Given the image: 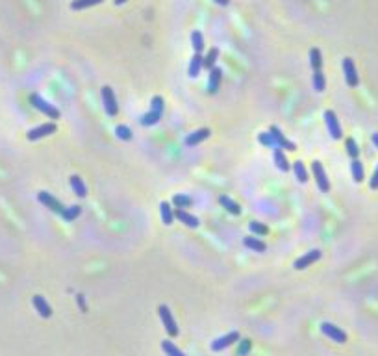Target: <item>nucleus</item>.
Instances as JSON below:
<instances>
[{"label": "nucleus", "mask_w": 378, "mask_h": 356, "mask_svg": "<svg viewBox=\"0 0 378 356\" xmlns=\"http://www.w3.org/2000/svg\"><path fill=\"white\" fill-rule=\"evenodd\" d=\"M150 104H152L150 112L145 113V115H141V119H139L141 126H154V125H158L160 119L163 117V98H161L160 95H156Z\"/></svg>", "instance_id": "f257e3e1"}, {"label": "nucleus", "mask_w": 378, "mask_h": 356, "mask_svg": "<svg viewBox=\"0 0 378 356\" xmlns=\"http://www.w3.org/2000/svg\"><path fill=\"white\" fill-rule=\"evenodd\" d=\"M30 102H32V106H34L37 112L45 113V115H47V117H50V119H60V115H62L56 106L50 104V102H47V100H45L43 97H39L37 93L30 95Z\"/></svg>", "instance_id": "f03ea898"}, {"label": "nucleus", "mask_w": 378, "mask_h": 356, "mask_svg": "<svg viewBox=\"0 0 378 356\" xmlns=\"http://www.w3.org/2000/svg\"><path fill=\"white\" fill-rule=\"evenodd\" d=\"M158 315H160V319L161 323H163L165 330H167V334L171 336V338H176V336H178V327H176V321H175V317H173V314H171L169 306L160 304V306H158Z\"/></svg>", "instance_id": "7ed1b4c3"}, {"label": "nucleus", "mask_w": 378, "mask_h": 356, "mask_svg": "<svg viewBox=\"0 0 378 356\" xmlns=\"http://www.w3.org/2000/svg\"><path fill=\"white\" fill-rule=\"evenodd\" d=\"M102 102H104L106 113L110 117H115L117 112H119V106H117V98H115V93L110 85H104L102 87Z\"/></svg>", "instance_id": "20e7f679"}, {"label": "nucleus", "mask_w": 378, "mask_h": 356, "mask_svg": "<svg viewBox=\"0 0 378 356\" xmlns=\"http://www.w3.org/2000/svg\"><path fill=\"white\" fill-rule=\"evenodd\" d=\"M37 201L45 206V208H49L50 212H54V214H60L62 215L63 214V210H65V206H63L60 201H58L56 197L54 195H50L49 191H39L37 193Z\"/></svg>", "instance_id": "39448f33"}, {"label": "nucleus", "mask_w": 378, "mask_h": 356, "mask_svg": "<svg viewBox=\"0 0 378 356\" xmlns=\"http://www.w3.org/2000/svg\"><path fill=\"white\" fill-rule=\"evenodd\" d=\"M312 169H314V176H315V182H317V188L321 189L322 193H328L330 191V182H328V176H326V171L322 167L321 161H314L312 163Z\"/></svg>", "instance_id": "423d86ee"}, {"label": "nucleus", "mask_w": 378, "mask_h": 356, "mask_svg": "<svg viewBox=\"0 0 378 356\" xmlns=\"http://www.w3.org/2000/svg\"><path fill=\"white\" fill-rule=\"evenodd\" d=\"M236 342H239V332L238 330H232V332H228V334H224V336H221V338H217V340H213V342H211V351H215V353L224 351V349H228L230 345H234Z\"/></svg>", "instance_id": "0eeeda50"}, {"label": "nucleus", "mask_w": 378, "mask_h": 356, "mask_svg": "<svg viewBox=\"0 0 378 356\" xmlns=\"http://www.w3.org/2000/svg\"><path fill=\"white\" fill-rule=\"evenodd\" d=\"M321 332L326 338H330L332 342H337V343H345L347 342V334H345L343 330L336 325H332V323H321Z\"/></svg>", "instance_id": "6e6552de"}, {"label": "nucleus", "mask_w": 378, "mask_h": 356, "mask_svg": "<svg viewBox=\"0 0 378 356\" xmlns=\"http://www.w3.org/2000/svg\"><path fill=\"white\" fill-rule=\"evenodd\" d=\"M324 121H326V126H328V132L332 140H341V126H339V121H337V115L332 110H326L324 112Z\"/></svg>", "instance_id": "1a4fd4ad"}, {"label": "nucleus", "mask_w": 378, "mask_h": 356, "mask_svg": "<svg viewBox=\"0 0 378 356\" xmlns=\"http://www.w3.org/2000/svg\"><path fill=\"white\" fill-rule=\"evenodd\" d=\"M50 134H56V123H45V125L41 126H35V128H32V130L26 134V138H28L30 141H37V140H41V138L50 136Z\"/></svg>", "instance_id": "9d476101"}, {"label": "nucleus", "mask_w": 378, "mask_h": 356, "mask_svg": "<svg viewBox=\"0 0 378 356\" xmlns=\"http://www.w3.org/2000/svg\"><path fill=\"white\" fill-rule=\"evenodd\" d=\"M269 132H271V136H273V140H274V145L278 148H282V150H297V145H295L293 141L286 140V136L280 132L278 126H271Z\"/></svg>", "instance_id": "9b49d317"}, {"label": "nucleus", "mask_w": 378, "mask_h": 356, "mask_svg": "<svg viewBox=\"0 0 378 356\" xmlns=\"http://www.w3.org/2000/svg\"><path fill=\"white\" fill-rule=\"evenodd\" d=\"M343 72H345V80L350 87H356L360 84V78H358V71L356 65L352 62V58H345L343 60Z\"/></svg>", "instance_id": "f8f14e48"}, {"label": "nucleus", "mask_w": 378, "mask_h": 356, "mask_svg": "<svg viewBox=\"0 0 378 356\" xmlns=\"http://www.w3.org/2000/svg\"><path fill=\"white\" fill-rule=\"evenodd\" d=\"M321 254H322V252L319 251V249H314V251H310L308 254H304V256H301V258L295 262V269H299V271H302V269H306L308 266L315 264L317 260L321 258Z\"/></svg>", "instance_id": "ddd939ff"}, {"label": "nucleus", "mask_w": 378, "mask_h": 356, "mask_svg": "<svg viewBox=\"0 0 378 356\" xmlns=\"http://www.w3.org/2000/svg\"><path fill=\"white\" fill-rule=\"evenodd\" d=\"M32 304H34V308L37 310V314L41 315V317H45V319H49L50 315H52V308H50V304L47 302V299L41 297V295H34V297H32Z\"/></svg>", "instance_id": "4468645a"}, {"label": "nucleus", "mask_w": 378, "mask_h": 356, "mask_svg": "<svg viewBox=\"0 0 378 356\" xmlns=\"http://www.w3.org/2000/svg\"><path fill=\"white\" fill-rule=\"evenodd\" d=\"M210 138V130L208 128H198V130H195L193 134H189L188 138L184 140V143L188 145V147H196L198 143H202L204 140H208Z\"/></svg>", "instance_id": "2eb2a0df"}, {"label": "nucleus", "mask_w": 378, "mask_h": 356, "mask_svg": "<svg viewBox=\"0 0 378 356\" xmlns=\"http://www.w3.org/2000/svg\"><path fill=\"white\" fill-rule=\"evenodd\" d=\"M204 67V56L202 54H193L191 60H189V67H188V72L191 78H196L200 74V71Z\"/></svg>", "instance_id": "dca6fc26"}, {"label": "nucleus", "mask_w": 378, "mask_h": 356, "mask_svg": "<svg viewBox=\"0 0 378 356\" xmlns=\"http://www.w3.org/2000/svg\"><path fill=\"white\" fill-rule=\"evenodd\" d=\"M221 80H223V71L219 69V67H213L210 71V82H208V91H210L211 95H215L219 91Z\"/></svg>", "instance_id": "f3484780"}, {"label": "nucleus", "mask_w": 378, "mask_h": 356, "mask_svg": "<svg viewBox=\"0 0 378 356\" xmlns=\"http://www.w3.org/2000/svg\"><path fill=\"white\" fill-rule=\"evenodd\" d=\"M273 158H274V165L280 169L282 173H287L289 169H291V165H289V161H287L286 158V154H284V150L282 148H273Z\"/></svg>", "instance_id": "a211bd4d"}, {"label": "nucleus", "mask_w": 378, "mask_h": 356, "mask_svg": "<svg viewBox=\"0 0 378 356\" xmlns=\"http://www.w3.org/2000/svg\"><path fill=\"white\" fill-rule=\"evenodd\" d=\"M175 215H176V219L180 221V223H184L186 226H189V228H196L198 226V219H196L195 215H191L189 212H186V210H176L175 212Z\"/></svg>", "instance_id": "6ab92c4d"}, {"label": "nucleus", "mask_w": 378, "mask_h": 356, "mask_svg": "<svg viewBox=\"0 0 378 356\" xmlns=\"http://www.w3.org/2000/svg\"><path fill=\"white\" fill-rule=\"evenodd\" d=\"M69 184H70V189L76 193L80 199H85V195H87V188H85V184L84 180L80 178L78 175H72L69 178Z\"/></svg>", "instance_id": "aec40b11"}, {"label": "nucleus", "mask_w": 378, "mask_h": 356, "mask_svg": "<svg viewBox=\"0 0 378 356\" xmlns=\"http://www.w3.org/2000/svg\"><path fill=\"white\" fill-rule=\"evenodd\" d=\"M160 215H161V223L165 226H171L173 221H175V210L171 208L169 203H161L160 204Z\"/></svg>", "instance_id": "412c9836"}, {"label": "nucleus", "mask_w": 378, "mask_h": 356, "mask_svg": "<svg viewBox=\"0 0 378 356\" xmlns=\"http://www.w3.org/2000/svg\"><path fill=\"white\" fill-rule=\"evenodd\" d=\"M219 204L223 206L228 214H232V215H239L241 214V208H239V204L236 203V201H232L230 197H226V195H221L219 197Z\"/></svg>", "instance_id": "4be33fe9"}, {"label": "nucleus", "mask_w": 378, "mask_h": 356, "mask_svg": "<svg viewBox=\"0 0 378 356\" xmlns=\"http://www.w3.org/2000/svg\"><path fill=\"white\" fill-rule=\"evenodd\" d=\"M243 245L245 247H249L251 251H254V252H265V243L261 241V239H258V237H254V236H247V237H243Z\"/></svg>", "instance_id": "5701e85b"}, {"label": "nucleus", "mask_w": 378, "mask_h": 356, "mask_svg": "<svg viewBox=\"0 0 378 356\" xmlns=\"http://www.w3.org/2000/svg\"><path fill=\"white\" fill-rule=\"evenodd\" d=\"M293 173H295V178L301 182V184H306V182H308V171H306V167H304L302 161H295Z\"/></svg>", "instance_id": "b1692460"}, {"label": "nucleus", "mask_w": 378, "mask_h": 356, "mask_svg": "<svg viewBox=\"0 0 378 356\" xmlns=\"http://www.w3.org/2000/svg\"><path fill=\"white\" fill-rule=\"evenodd\" d=\"M102 2H104V0H72V2H70V9H74V11H80V9L97 6V4H102Z\"/></svg>", "instance_id": "393cba45"}, {"label": "nucleus", "mask_w": 378, "mask_h": 356, "mask_svg": "<svg viewBox=\"0 0 378 356\" xmlns=\"http://www.w3.org/2000/svg\"><path fill=\"white\" fill-rule=\"evenodd\" d=\"M310 65H312V69L315 71H321L322 67V56H321V50L319 49H312L310 50Z\"/></svg>", "instance_id": "a878e982"}, {"label": "nucleus", "mask_w": 378, "mask_h": 356, "mask_svg": "<svg viewBox=\"0 0 378 356\" xmlns=\"http://www.w3.org/2000/svg\"><path fill=\"white\" fill-rule=\"evenodd\" d=\"M350 173H352V178L354 182H360L364 180V165L360 163V160H352L350 161Z\"/></svg>", "instance_id": "bb28decb"}, {"label": "nucleus", "mask_w": 378, "mask_h": 356, "mask_svg": "<svg viewBox=\"0 0 378 356\" xmlns=\"http://www.w3.org/2000/svg\"><path fill=\"white\" fill-rule=\"evenodd\" d=\"M219 60V50L217 49H210L208 50V54L204 56V67L202 69H208L211 71L215 67V62Z\"/></svg>", "instance_id": "cd10ccee"}, {"label": "nucleus", "mask_w": 378, "mask_h": 356, "mask_svg": "<svg viewBox=\"0 0 378 356\" xmlns=\"http://www.w3.org/2000/svg\"><path fill=\"white\" fill-rule=\"evenodd\" d=\"M191 45H193V49H195V54H202L204 50V35L195 30L193 34H191Z\"/></svg>", "instance_id": "c85d7f7f"}, {"label": "nucleus", "mask_w": 378, "mask_h": 356, "mask_svg": "<svg viewBox=\"0 0 378 356\" xmlns=\"http://www.w3.org/2000/svg\"><path fill=\"white\" fill-rule=\"evenodd\" d=\"M173 204H175L178 210L191 208V206H193V199L188 197V195H175L173 197Z\"/></svg>", "instance_id": "c756f323"}, {"label": "nucleus", "mask_w": 378, "mask_h": 356, "mask_svg": "<svg viewBox=\"0 0 378 356\" xmlns=\"http://www.w3.org/2000/svg\"><path fill=\"white\" fill-rule=\"evenodd\" d=\"M80 214H82V206H70V208L63 210L62 217L67 223H70V221H74L76 217H80Z\"/></svg>", "instance_id": "7c9ffc66"}, {"label": "nucleus", "mask_w": 378, "mask_h": 356, "mask_svg": "<svg viewBox=\"0 0 378 356\" xmlns=\"http://www.w3.org/2000/svg\"><path fill=\"white\" fill-rule=\"evenodd\" d=\"M324 87H326V78H324V74H322V71H315L314 72V89L317 91V93H322Z\"/></svg>", "instance_id": "2f4dec72"}, {"label": "nucleus", "mask_w": 378, "mask_h": 356, "mask_svg": "<svg viewBox=\"0 0 378 356\" xmlns=\"http://www.w3.org/2000/svg\"><path fill=\"white\" fill-rule=\"evenodd\" d=\"M161 349L165 351V355H167V356H186V355L182 353V351L176 347L175 343L169 342V340H165V342H161Z\"/></svg>", "instance_id": "473e14b6"}, {"label": "nucleus", "mask_w": 378, "mask_h": 356, "mask_svg": "<svg viewBox=\"0 0 378 356\" xmlns=\"http://www.w3.org/2000/svg\"><path fill=\"white\" fill-rule=\"evenodd\" d=\"M345 148H347V154H349L352 160H358V156H360V148H358L356 141L349 138V140L345 141Z\"/></svg>", "instance_id": "72a5a7b5"}, {"label": "nucleus", "mask_w": 378, "mask_h": 356, "mask_svg": "<svg viewBox=\"0 0 378 356\" xmlns=\"http://www.w3.org/2000/svg\"><path fill=\"white\" fill-rule=\"evenodd\" d=\"M115 134H117V138L123 141H130L132 140V130L128 128L126 125H119L115 128Z\"/></svg>", "instance_id": "f704fd0d"}, {"label": "nucleus", "mask_w": 378, "mask_h": 356, "mask_svg": "<svg viewBox=\"0 0 378 356\" xmlns=\"http://www.w3.org/2000/svg\"><path fill=\"white\" fill-rule=\"evenodd\" d=\"M249 228H251V232H252V234H256V236H265L267 232H269L267 224L258 223V221H252V223L249 224Z\"/></svg>", "instance_id": "c9c22d12"}, {"label": "nucleus", "mask_w": 378, "mask_h": 356, "mask_svg": "<svg viewBox=\"0 0 378 356\" xmlns=\"http://www.w3.org/2000/svg\"><path fill=\"white\" fill-rule=\"evenodd\" d=\"M258 141L261 143V145H265V147L276 148V145H274V140H273V136H271V132H261V134H258Z\"/></svg>", "instance_id": "e433bc0d"}, {"label": "nucleus", "mask_w": 378, "mask_h": 356, "mask_svg": "<svg viewBox=\"0 0 378 356\" xmlns=\"http://www.w3.org/2000/svg\"><path fill=\"white\" fill-rule=\"evenodd\" d=\"M239 349H238V356H247V353L251 351V347H252V342L247 338V340H239Z\"/></svg>", "instance_id": "4c0bfd02"}, {"label": "nucleus", "mask_w": 378, "mask_h": 356, "mask_svg": "<svg viewBox=\"0 0 378 356\" xmlns=\"http://www.w3.org/2000/svg\"><path fill=\"white\" fill-rule=\"evenodd\" d=\"M369 186H371V189H378V165L377 169H375V173H373V178L371 182H369Z\"/></svg>", "instance_id": "58836bf2"}, {"label": "nucleus", "mask_w": 378, "mask_h": 356, "mask_svg": "<svg viewBox=\"0 0 378 356\" xmlns=\"http://www.w3.org/2000/svg\"><path fill=\"white\" fill-rule=\"evenodd\" d=\"M76 299H78V304H80V308H82V310L85 312V308H87V306H85V302H84V295H76Z\"/></svg>", "instance_id": "ea45409f"}, {"label": "nucleus", "mask_w": 378, "mask_h": 356, "mask_svg": "<svg viewBox=\"0 0 378 356\" xmlns=\"http://www.w3.org/2000/svg\"><path fill=\"white\" fill-rule=\"evenodd\" d=\"M213 2L219 4V6H228V2H230V0H213Z\"/></svg>", "instance_id": "a19ab883"}, {"label": "nucleus", "mask_w": 378, "mask_h": 356, "mask_svg": "<svg viewBox=\"0 0 378 356\" xmlns=\"http://www.w3.org/2000/svg\"><path fill=\"white\" fill-rule=\"evenodd\" d=\"M373 143H375V147L378 148V132H377V134H373Z\"/></svg>", "instance_id": "79ce46f5"}, {"label": "nucleus", "mask_w": 378, "mask_h": 356, "mask_svg": "<svg viewBox=\"0 0 378 356\" xmlns=\"http://www.w3.org/2000/svg\"><path fill=\"white\" fill-rule=\"evenodd\" d=\"M113 2H115V4H117V6H123V4H125L126 0H113Z\"/></svg>", "instance_id": "37998d69"}]
</instances>
